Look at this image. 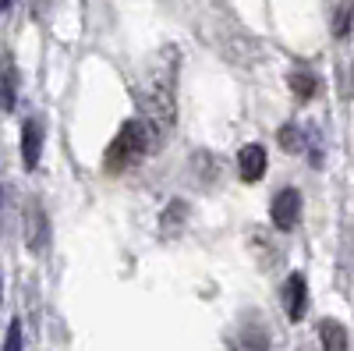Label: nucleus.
Wrapping results in <instances>:
<instances>
[{"instance_id":"14","label":"nucleus","mask_w":354,"mask_h":351,"mask_svg":"<svg viewBox=\"0 0 354 351\" xmlns=\"http://www.w3.org/2000/svg\"><path fill=\"white\" fill-rule=\"evenodd\" d=\"M280 142L287 145V150H294V145H298V135H294V128H283V132H280Z\"/></svg>"},{"instance_id":"13","label":"nucleus","mask_w":354,"mask_h":351,"mask_svg":"<svg viewBox=\"0 0 354 351\" xmlns=\"http://www.w3.org/2000/svg\"><path fill=\"white\" fill-rule=\"evenodd\" d=\"M347 28H351V4H340V8H337V25H333V33H337V36H347Z\"/></svg>"},{"instance_id":"3","label":"nucleus","mask_w":354,"mask_h":351,"mask_svg":"<svg viewBox=\"0 0 354 351\" xmlns=\"http://www.w3.org/2000/svg\"><path fill=\"white\" fill-rule=\"evenodd\" d=\"M270 217H273V224L280 231H294V227H298V220H301V192L298 188L277 192L273 206H270Z\"/></svg>"},{"instance_id":"11","label":"nucleus","mask_w":354,"mask_h":351,"mask_svg":"<svg viewBox=\"0 0 354 351\" xmlns=\"http://www.w3.org/2000/svg\"><path fill=\"white\" fill-rule=\"evenodd\" d=\"M287 85H290V93L298 96L301 103H305V100H312V96H315V89H319L315 75H308V71H290V75H287Z\"/></svg>"},{"instance_id":"9","label":"nucleus","mask_w":354,"mask_h":351,"mask_svg":"<svg viewBox=\"0 0 354 351\" xmlns=\"http://www.w3.org/2000/svg\"><path fill=\"white\" fill-rule=\"evenodd\" d=\"M319 341H322V351H347V330L337 319H322L319 323Z\"/></svg>"},{"instance_id":"1","label":"nucleus","mask_w":354,"mask_h":351,"mask_svg":"<svg viewBox=\"0 0 354 351\" xmlns=\"http://www.w3.org/2000/svg\"><path fill=\"white\" fill-rule=\"evenodd\" d=\"M177 64H181V50L177 46H163L156 53V61L145 68V82H142V110L149 114V125H153V138H167V132L174 128V117H177ZM145 125V128H149Z\"/></svg>"},{"instance_id":"12","label":"nucleus","mask_w":354,"mask_h":351,"mask_svg":"<svg viewBox=\"0 0 354 351\" xmlns=\"http://www.w3.org/2000/svg\"><path fill=\"white\" fill-rule=\"evenodd\" d=\"M0 351H21V319H11L8 337H4V348H0Z\"/></svg>"},{"instance_id":"4","label":"nucleus","mask_w":354,"mask_h":351,"mask_svg":"<svg viewBox=\"0 0 354 351\" xmlns=\"http://www.w3.org/2000/svg\"><path fill=\"white\" fill-rule=\"evenodd\" d=\"M283 309H287V319L290 323H298L308 309V284L301 273H290L287 284H283Z\"/></svg>"},{"instance_id":"8","label":"nucleus","mask_w":354,"mask_h":351,"mask_svg":"<svg viewBox=\"0 0 354 351\" xmlns=\"http://www.w3.org/2000/svg\"><path fill=\"white\" fill-rule=\"evenodd\" d=\"M230 351H270V334H266V327H259V323H245L238 330V337H234Z\"/></svg>"},{"instance_id":"10","label":"nucleus","mask_w":354,"mask_h":351,"mask_svg":"<svg viewBox=\"0 0 354 351\" xmlns=\"http://www.w3.org/2000/svg\"><path fill=\"white\" fill-rule=\"evenodd\" d=\"M18 103V71L15 64H4V71H0V110H15Z\"/></svg>"},{"instance_id":"6","label":"nucleus","mask_w":354,"mask_h":351,"mask_svg":"<svg viewBox=\"0 0 354 351\" xmlns=\"http://www.w3.org/2000/svg\"><path fill=\"white\" fill-rule=\"evenodd\" d=\"M46 238H50L46 213L39 206H28V213H25V245H28V252H43Z\"/></svg>"},{"instance_id":"2","label":"nucleus","mask_w":354,"mask_h":351,"mask_svg":"<svg viewBox=\"0 0 354 351\" xmlns=\"http://www.w3.org/2000/svg\"><path fill=\"white\" fill-rule=\"evenodd\" d=\"M149 142H153V135H149V128H145L142 121H124L121 132L113 135V142L106 145L103 167H106L110 174L128 170L131 163H138L145 153H149Z\"/></svg>"},{"instance_id":"5","label":"nucleus","mask_w":354,"mask_h":351,"mask_svg":"<svg viewBox=\"0 0 354 351\" xmlns=\"http://www.w3.org/2000/svg\"><path fill=\"white\" fill-rule=\"evenodd\" d=\"M238 174H241L245 185H255L262 174H266V150H262L259 142H248L245 150L238 153Z\"/></svg>"},{"instance_id":"7","label":"nucleus","mask_w":354,"mask_h":351,"mask_svg":"<svg viewBox=\"0 0 354 351\" xmlns=\"http://www.w3.org/2000/svg\"><path fill=\"white\" fill-rule=\"evenodd\" d=\"M39 150H43V128H39V121L32 117V121L21 125V163H25V170H36Z\"/></svg>"},{"instance_id":"15","label":"nucleus","mask_w":354,"mask_h":351,"mask_svg":"<svg viewBox=\"0 0 354 351\" xmlns=\"http://www.w3.org/2000/svg\"><path fill=\"white\" fill-rule=\"evenodd\" d=\"M11 4H15V0H0V11H11Z\"/></svg>"}]
</instances>
